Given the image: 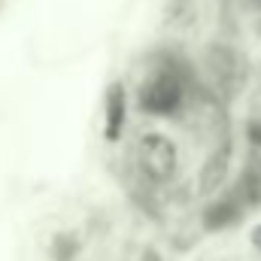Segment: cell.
I'll return each mask as SVG.
<instances>
[{
	"mask_svg": "<svg viewBox=\"0 0 261 261\" xmlns=\"http://www.w3.org/2000/svg\"><path fill=\"white\" fill-rule=\"evenodd\" d=\"M137 161H140V170L149 179L167 182L176 173V146L164 134H155V130L143 134L140 143H137Z\"/></svg>",
	"mask_w": 261,
	"mask_h": 261,
	"instance_id": "obj_1",
	"label": "cell"
},
{
	"mask_svg": "<svg viewBox=\"0 0 261 261\" xmlns=\"http://www.w3.org/2000/svg\"><path fill=\"white\" fill-rule=\"evenodd\" d=\"M182 100V82L173 70H155L140 88V107L155 116H170Z\"/></svg>",
	"mask_w": 261,
	"mask_h": 261,
	"instance_id": "obj_2",
	"label": "cell"
},
{
	"mask_svg": "<svg viewBox=\"0 0 261 261\" xmlns=\"http://www.w3.org/2000/svg\"><path fill=\"white\" fill-rule=\"evenodd\" d=\"M206 67L213 73V82L225 91H234L240 85V58L228 46H210L206 52Z\"/></svg>",
	"mask_w": 261,
	"mask_h": 261,
	"instance_id": "obj_3",
	"label": "cell"
},
{
	"mask_svg": "<svg viewBox=\"0 0 261 261\" xmlns=\"http://www.w3.org/2000/svg\"><path fill=\"white\" fill-rule=\"evenodd\" d=\"M125 85L122 82H113L110 91H107V100H103V137L107 140H119L122 128H125Z\"/></svg>",
	"mask_w": 261,
	"mask_h": 261,
	"instance_id": "obj_4",
	"label": "cell"
},
{
	"mask_svg": "<svg viewBox=\"0 0 261 261\" xmlns=\"http://www.w3.org/2000/svg\"><path fill=\"white\" fill-rule=\"evenodd\" d=\"M228 164H231V146H222L206 158V164L200 170V192L203 195H213L228 179Z\"/></svg>",
	"mask_w": 261,
	"mask_h": 261,
	"instance_id": "obj_5",
	"label": "cell"
},
{
	"mask_svg": "<svg viewBox=\"0 0 261 261\" xmlns=\"http://www.w3.org/2000/svg\"><path fill=\"white\" fill-rule=\"evenodd\" d=\"M237 219H240V203H237V197H222V200H216V203H210V206L203 210V225H206L210 231H222V228L234 225Z\"/></svg>",
	"mask_w": 261,
	"mask_h": 261,
	"instance_id": "obj_6",
	"label": "cell"
},
{
	"mask_svg": "<svg viewBox=\"0 0 261 261\" xmlns=\"http://www.w3.org/2000/svg\"><path fill=\"white\" fill-rule=\"evenodd\" d=\"M237 197H243L249 206H261V158H249L246 161Z\"/></svg>",
	"mask_w": 261,
	"mask_h": 261,
	"instance_id": "obj_7",
	"label": "cell"
},
{
	"mask_svg": "<svg viewBox=\"0 0 261 261\" xmlns=\"http://www.w3.org/2000/svg\"><path fill=\"white\" fill-rule=\"evenodd\" d=\"M143 261H161V255L152 252V249H146V252H143Z\"/></svg>",
	"mask_w": 261,
	"mask_h": 261,
	"instance_id": "obj_8",
	"label": "cell"
},
{
	"mask_svg": "<svg viewBox=\"0 0 261 261\" xmlns=\"http://www.w3.org/2000/svg\"><path fill=\"white\" fill-rule=\"evenodd\" d=\"M252 243H255V246L261 249V225L255 228V231H252Z\"/></svg>",
	"mask_w": 261,
	"mask_h": 261,
	"instance_id": "obj_9",
	"label": "cell"
}]
</instances>
